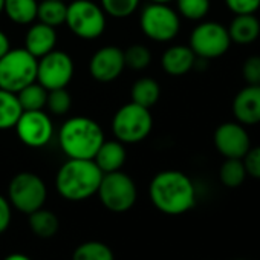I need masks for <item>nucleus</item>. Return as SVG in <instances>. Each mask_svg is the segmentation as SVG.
Instances as JSON below:
<instances>
[{"instance_id": "nucleus-9", "label": "nucleus", "mask_w": 260, "mask_h": 260, "mask_svg": "<svg viewBox=\"0 0 260 260\" xmlns=\"http://www.w3.org/2000/svg\"><path fill=\"white\" fill-rule=\"evenodd\" d=\"M140 25L146 37L158 43H167L179 34L181 19L178 11L167 4L152 2L143 10Z\"/></svg>"}, {"instance_id": "nucleus-11", "label": "nucleus", "mask_w": 260, "mask_h": 260, "mask_svg": "<svg viewBox=\"0 0 260 260\" xmlns=\"http://www.w3.org/2000/svg\"><path fill=\"white\" fill-rule=\"evenodd\" d=\"M74 77V61L63 51H51L37 61V83L46 90L66 87Z\"/></svg>"}, {"instance_id": "nucleus-30", "label": "nucleus", "mask_w": 260, "mask_h": 260, "mask_svg": "<svg viewBox=\"0 0 260 260\" xmlns=\"http://www.w3.org/2000/svg\"><path fill=\"white\" fill-rule=\"evenodd\" d=\"M178 14L188 20H202L210 11V0H176Z\"/></svg>"}, {"instance_id": "nucleus-36", "label": "nucleus", "mask_w": 260, "mask_h": 260, "mask_svg": "<svg viewBox=\"0 0 260 260\" xmlns=\"http://www.w3.org/2000/svg\"><path fill=\"white\" fill-rule=\"evenodd\" d=\"M10 49H11L10 39H8V36L2 29H0V57H4Z\"/></svg>"}, {"instance_id": "nucleus-26", "label": "nucleus", "mask_w": 260, "mask_h": 260, "mask_svg": "<svg viewBox=\"0 0 260 260\" xmlns=\"http://www.w3.org/2000/svg\"><path fill=\"white\" fill-rule=\"evenodd\" d=\"M72 260H115V255L112 248L104 242L87 240L75 248Z\"/></svg>"}, {"instance_id": "nucleus-35", "label": "nucleus", "mask_w": 260, "mask_h": 260, "mask_svg": "<svg viewBox=\"0 0 260 260\" xmlns=\"http://www.w3.org/2000/svg\"><path fill=\"white\" fill-rule=\"evenodd\" d=\"M11 219H13V207L8 198L0 194V234L5 233L10 228Z\"/></svg>"}, {"instance_id": "nucleus-23", "label": "nucleus", "mask_w": 260, "mask_h": 260, "mask_svg": "<svg viewBox=\"0 0 260 260\" xmlns=\"http://www.w3.org/2000/svg\"><path fill=\"white\" fill-rule=\"evenodd\" d=\"M28 216H29V228L37 237L49 239L57 234L60 222H58V217L55 216V213L45 210L42 207Z\"/></svg>"}, {"instance_id": "nucleus-6", "label": "nucleus", "mask_w": 260, "mask_h": 260, "mask_svg": "<svg viewBox=\"0 0 260 260\" xmlns=\"http://www.w3.org/2000/svg\"><path fill=\"white\" fill-rule=\"evenodd\" d=\"M96 194L101 204L112 213L128 211L138 199L135 181L121 170L104 173Z\"/></svg>"}, {"instance_id": "nucleus-21", "label": "nucleus", "mask_w": 260, "mask_h": 260, "mask_svg": "<svg viewBox=\"0 0 260 260\" xmlns=\"http://www.w3.org/2000/svg\"><path fill=\"white\" fill-rule=\"evenodd\" d=\"M159 96H161V87H159L158 81L153 78H149V77H143V78L137 80L132 84V89H130V98H132V103H137L147 109L155 106L158 103Z\"/></svg>"}, {"instance_id": "nucleus-16", "label": "nucleus", "mask_w": 260, "mask_h": 260, "mask_svg": "<svg viewBox=\"0 0 260 260\" xmlns=\"http://www.w3.org/2000/svg\"><path fill=\"white\" fill-rule=\"evenodd\" d=\"M57 32L55 28L48 26L42 22L32 23L25 36V49L32 54L37 60L55 49Z\"/></svg>"}, {"instance_id": "nucleus-12", "label": "nucleus", "mask_w": 260, "mask_h": 260, "mask_svg": "<svg viewBox=\"0 0 260 260\" xmlns=\"http://www.w3.org/2000/svg\"><path fill=\"white\" fill-rule=\"evenodd\" d=\"M14 128L19 140L32 149L45 147L54 137L52 119L43 110H23Z\"/></svg>"}, {"instance_id": "nucleus-32", "label": "nucleus", "mask_w": 260, "mask_h": 260, "mask_svg": "<svg viewBox=\"0 0 260 260\" xmlns=\"http://www.w3.org/2000/svg\"><path fill=\"white\" fill-rule=\"evenodd\" d=\"M242 75L246 84H260V55H251L243 61Z\"/></svg>"}, {"instance_id": "nucleus-19", "label": "nucleus", "mask_w": 260, "mask_h": 260, "mask_svg": "<svg viewBox=\"0 0 260 260\" xmlns=\"http://www.w3.org/2000/svg\"><path fill=\"white\" fill-rule=\"evenodd\" d=\"M228 34L231 43L251 45L260 36V22L254 14H239L231 20Z\"/></svg>"}, {"instance_id": "nucleus-31", "label": "nucleus", "mask_w": 260, "mask_h": 260, "mask_svg": "<svg viewBox=\"0 0 260 260\" xmlns=\"http://www.w3.org/2000/svg\"><path fill=\"white\" fill-rule=\"evenodd\" d=\"M71 106H72V98L69 92L66 90V87L48 90L46 107L52 115H57V116L66 115L71 110Z\"/></svg>"}, {"instance_id": "nucleus-29", "label": "nucleus", "mask_w": 260, "mask_h": 260, "mask_svg": "<svg viewBox=\"0 0 260 260\" xmlns=\"http://www.w3.org/2000/svg\"><path fill=\"white\" fill-rule=\"evenodd\" d=\"M124 63L125 68H130L134 71H143L152 63V54L144 45H132L124 51Z\"/></svg>"}, {"instance_id": "nucleus-40", "label": "nucleus", "mask_w": 260, "mask_h": 260, "mask_svg": "<svg viewBox=\"0 0 260 260\" xmlns=\"http://www.w3.org/2000/svg\"><path fill=\"white\" fill-rule=\"evenodd\" d=\"M236 260H245V258H236Z\"/></svg>"}, {"instance_id": "nucleus-2", "label": "nucleus", "mask_w": 260, "mask_h": 260, "mask_svg": "<svg viewBox=\"0 0 260 260\" xmlns=\"http://www.w3.org/2000/svg\"><path fill=\"white\" fill-rule=\"evenodd\" d=\"M103 175L93 159L69 158L57 172L55 188L66 201H86L96 194Z\"/></svg>"}, {"instance_id": "nucleus-34", "label": "nucleus", "mask_w": 260, "mask_h": 260, "mask_svg": "<svg viewBox=\"0 0 260 260\" xmlns=\"http://www.w3.org/2000/svg\"><path fill=\"white\" fill-rule=\"evenodd\" d=\"M242 161L246 169V175L254 179H260V146L251 147Z\"/></svg>"}, {"instance_id": "nucleus-15", "label": "nucleus", "mask_w": 260, "mask_h": 260, "mask_svg": "<svg viewBox=\"0 0 260 260\" xmlns=\"http://www.w3.org/2000/svg\"><path fill=\"white\" fill-rule=\"evenodd\" d=\"M233 113L237 122L255 125L260 122V84H246L233 100Z\"/></svg>"}, {"instance_id": "nucleus-1", "label": "nucleus", "mask_w": 260, "mask_h": 260, "mask_svg": "<svg viewBox=\"0 0 260 260\" xmlns=\"http://www.w3.org/2000/svg\"><path fill=\"white\" fill-rule=\"evenodd\" d=\"M149 196L156 210L169 216L190 211L196 204V187L193 181L179 170H164L153 176Z\"/></svg>"}, {"instance_id": "nucleus-27", "label": "nucleus", "mask_w": 260, "mask_h": 260, "mask_svg": "<svg viewBox=\"0 0 260 260\" xmlns=\"http://www.w3.org/2000/svg\"><path fill=\"white\" fill-rule=\"evenodd\" d=\"M17 98L23 110H43V107H46L48 90L40 83L34 81L19 90Z\"/></svg>"}, {"instance_id": "nucleus-24", "label": "nucleus", "mask_w": 260, "mask_h": 260, "mask_svg": "<svg viewBox=\"0 0 260 260\" xmlns=\"http://www.w3.org/2000/svg\"><path fill=\"white\" fill-rule=\"evenodd\" d=\"M66 14L68 5L64 0H42L37 10V20L48 26L57 28L66 22Z\"/></svg>"}, {"instance_id": "nucleus-10", "label": "nucleus", "mask_w": 260, "mask_h": 260, "mask_svg": "<svg viewBox=\"0 0 260 260\" xmlns=\"http://www.w3.org/2000/svg\"><path fill=\"white\" fill-rule=\"evenodd\" d=\"M188 46L201 60L219 58L231 46L228 28L219 22H202L191 31Z\"/></svg>"}, {"instance_id": "nucleus-18", "label": "nucleus", "mask_w": 260, "mask_h": 260, "mask_svg": "<svg viewBox=\"0 0 260 260\" xmlns=\"http://www.w3.org/2000/svg\"><path fill=\"white\" fill-rule=\"evenodd\" d=\"M127 152L121 141H106L100 146L98 152L93 156V162L103 173L118 172L125 164Z\"/></svg>"}, {"instance_id": "nucleus-20", "label": "nucleus", "mask_w": 260, "mask_h": 260, "mask_svg": "<svg viewBox=\"0 0 260 260\" xmlns=\"http://www.w3.org/2000/svg\"><path fill=\"white\" fill-rule=\"evenodd\" d=\"M37 0H5L4 13L17 25H31L37 20Z\"/></svg>"}, {"instance_id": "nucleus-5", "label": "nucleus", "mask_w": 260, "mask_h": 260, "mask_svg": "<svg viewBox=\"0 0 260 260\" xmlns=\"http://www.w3.org/2000/svg\"><path fill=\"white\" fill-rule=\"evenodd\" d=\"M37 61L25 48L10 49L0 57V89L17 93L37 81Z\"/></svg>"}, {"instance_id": "nucleus-13", "label": "nucleus", "mask_w": 260, "mask_h": 260, "mask_svg": "<svg viewBox=\"0 0 260 260\" xmlns=\"http://www.w3.org/2000/svg\"><path fill=\"white\" fill-rule=\"evenodd\" d=\"M214 147L223 158L242 159L251 149V140L243 124L237 121L222 122L214 130Z\"/></svg>"}, {"instance_id": "nucleus-22", "label": "nucleus", "mask_w": 260, "mask_h": 260, "mask_svg": "<svg viewBox=\"0 0 260 260\" xmlns=\"http://www.w3.org/2000/svg\"><path fill=\"white\" fill-rule=\"evenodd\" d=\"M22 112L17 93L0 89V130L14 128Z\"/></svg>"}, {"instance_id": "nucleus-38", "label": "nucleus", "mask_w": 260, "mask_h": 260, "mask_svg": "<svg viewBox=\"0 0 260 260\" xmlns=\"http://www.w3.org/2000/svg\"><path fill=\"white\" fill-rule=\"evenodd\" d=\"M150 2H155V4H169L172 0H150Z\"/></svg>"}, {"instance_id": "nucleus-25", "label": "nucleus", "mask_w": 260, "mask_h": 260, "mask_svg": "<svg viewBox=\"0 0 260 260\" xmlns=\"http://www.w3.org/2000/svg\"><path fill=\"white\" fill-rule=\"evenodd\" d=\"M246 169L242 159L237 158H225L223 164L219 170V179L226 188H237L246 179Z\"/></svg>"}, {"instance_id": "nucleus-4", "label": "nucleus", "mask_w": 260, "mask_h": 260, "mask_svg": "<svg viewBox=\"0 0 260 260\" xmlns=\"http://www.w3.org/2000/svg\"><path fill=\"white\" fill-rule=\"evenodd\" d=\"M153 128L150 109L137 103L121 106L112 118V132L122 144H137L144 141Z\"/></svg>"}, {"instance_id": "nucleus-28", "label": "nucleus", "mask_w": 260, "mask_h": 260, "mask_svg": "<svg viewBox=\"0 0 260 260\" xmlns=\"http://www.w3.org/2000/svg\"><path fill=\"white\" fill-rule=\"evenodd\" d=\"M141 0H101V8L104 14L113 17V19H125L132 16Z\"/></svg>"}, {"instance_id": "nucleus-14", "label": "nucleus", "mask_w": 260, "mask_h": 260, "mask_svg": "<svg viewBox=\"0 0 260 260\" xmlns=\"http://www.w3.org/2000/svg\"><path fill=\"white\" fill-rule=\"evenodd\" d=\"M125 68L124 51L118 46L100 48L89 61V72L93 80L100 83H110L116 80Z\"/></svg>"}, {"instance_id": "nucleus-33", "label": "nucleus", "mask_w": 260, "mask_h": 260, "mask_svg": "<svg viewBox=\"0 0 260 260\" xmlns=\"http://www.w3.org/2000/svg\"><path fill=\"white\" fill-rule=\"evenodd\" d=\"M225 5L236 16L255 14L260 8V0H225Z\"/></svg>"}, {"instance_id": "nucleus-17", "label": "nucleus", "mask_w": 260, "mask_h": 260, "mask_svg": "<svg viewBox=\"0 0 260 260\" xmlns=\"http://www.w3.org/2000/svg\"><path fill=\"white\" fill-rule=\"evenodd\" d=\"M198 57L191 51L190 46L185 45H175L170 46L161 58L162 69L172 77H181L190 72L196 66Z\"/></svg>"}, {"instance_id": "nucleus-8", "label": "nucleus", "mask_w": 260, "mask_h": 260, "mask_svg": "<svg viewBox=\"0 0 260 260\" xmlns=\"http://www.w3.org/2000/svg\"><path fill=\"white\" fill-rule=\"evenodd\" d=\"M72 34L83 40H95L106 29V14L92 0H75L68 5L66 22Z\"/></svg>"}, {"instance_id": "nucleus-39", "label": "nucleus", "mask_w": 260, "mask_h": 260, "mask_svg": "<svg viewBox=\"0 0 260 260\" xmlns=\"http://www.w3.org/2000/svg\"><path fill=\"white\" fill-rule=\"evenodd\" d=\"M4 4H5V0H0V14L4 13Z\"/></svg>"}, {"instance_id": "nucleus-7", "label": "nucleus", "mask_w": 260, "mask_h": 260, "mask_svg": "<svg viewBox=\"0 0 260 260\" xmlns=\"http://www.w3.org/2000/svg\"><path fill=\"white\" fill-rule=\"evenodd\" d=\"M46 198L48 188L45 181L32 172L17 173L8 185V201L11 207L23 214H31L42 208Z\"/></svg>"}, {"instance_id": "nucleus-3", "label": "nucleus", "mask_w": 260, "mask_h": 260, "mask_svg": "<svg viewBox=\"0 0 260 260\" xmlns=\"http://www.w3.org/2000/svg\"><path fill=\"white\" fill-rule=\"evenodd\" d=\"M58 143L63 153L71 159H93L104 143V132L92 118L72 116L60 127Z\"/></svg>"}, {"instance_id": "nucleus-37", "label": "nucleus", "mask_w": 260, "mask_h": 260, "mask_svg": "<svg viewBox=\"0 0 260 260\" xmlns=\"http://www.w3.org/2000/svg\"><path fill=\"white\" fill-rule=\"evenodd\" d=\"M4 260H32V258L28 257L26 254H22V252H13V254L7 255Z\"/></svg>"}]
</instances>
